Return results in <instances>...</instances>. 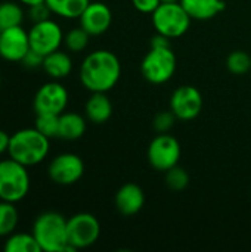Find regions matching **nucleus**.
<instances>
[{"label":"nucleus","mask_w":251,"mask_h":252,"mask_svg":"<svg viewBox=\"0 0 251 252\" xmlns=\"http://www.w3.org/2000/svg\"><path fill=\"white\" fill-rule=\"evenodd\" d=\"M121 63L115 53L109 50H95L89 53L80 65V81L89 92H109L118 83Z\"/></svg>","instance_id":"nucleus-1"},{"label":"nucleus","mask_w":251,"mask_h":252,"mask_svg":"<svg viewBox=\"0 0 251 252\" xmlns=\"http://www.w3.org/2000/svg\"><path fill=\"white\" fill-rule=\"evenodd\" d=\"M50 139L34 128H22L10 134L7 148L9 158L25 167L40 164L49 154Z\"/></svg>","instance_id":"nucleus-2"},{"label":"nucleus","mask_w":251,"mask_h":252,"mask_svg":"<svg viewBox=\"0 0 251 252\" xmlns=\"http://www.w3.org/2000/svg\"><path fill=\"white\" fill-rule=\"evenodd\" d=\"M68 220L55 211L40 214L33 224L34 235L41 251L44 252H74L68 244Z\"/></svg>","instance_id":"nucleus-3"},{"label":"nucleus","mask_w":251,"mask_h":252,"mask_svg":"<svg viewBox=\"0 0 251 252\" xmlns=\"http://www.w3.org/2000/svg\"><path fill=\"white\" fill-rule=\"evenodd\" d=\"M27 168L12 158L0 161V201L16 204L27 196L31 186Z\"/></svg>","instance_id":"nucleus-4"},{"label":"nucleus","mask_w":251,"mask_h":252,"mask_svg":"<svg viewBox=\"0 0 251 252\" xmlns=\"http://www.w3.org/2000/svg\"><path fill=\"white\" fill-rule=\"evenodd\" d=\"M152 25L157 32L172 38L182 37L191 25V16L183 9L180 1L161 3L152 13Z\"/></svg>","instance_id":"nucleus-5"},{"label":"nucleus","mask_w":251,"mask_h":252,"mask_svg":"<svg viewBox=\"0 0 251 252\" xmlns=\"http://www.w3.org/2000/svg\"><path fill=\"white\" fill-rule=\"evenodd\" d=\"M176 55L172 47H149L141 63L142 75L151 84L167 83L176 72Z\"/></svg>","instance_id":"nucleus-6"},{"label":"nucleus","mask_w":251,"mask_h":252,"mask_svg":"<svg viewBox=\"0 0 251 252\" xmlns=\"http://www.w3.org/2000/svg\"><path fill=\"white\" fill-rule=\"evenodd\" d=\"M180 154V143L175 136L158 133L148 146V162L154 170L166 173L179 164Z\"/></svg>","instance_id":"nucleus-7"},{"label":"nucleus","mask_w":251,"mask_h":252,"mask_svg":"<svg viewBox=\"0 0 251 252\" xmlns=\"http://www.w3.org/2000/svg\"><path fill=\"white\" fill-rule=\"evenodd\" d=\"M68 244L77 250H84L96 244L101 236V223L90 213H78L68 219Z\"/></svg>","instance_id":"nucleus-8"},{"label":"nucleus","mask_w":251,"mask_h":252,"mask_svg":"<svg viewBox=\"0 0 251 252\" xmlns=\"http://www.w3.org/2000/svg\"><path fill=\"white\" fill-rule=\"evenodd\" d=\"M84 174V162L83 159L75 154H59L55 157L49 167H47V176L49 179L61 186H71L77 183Z\"/></svg>","instance_id":"nucleus-9"},{"label":"nucleus","mask_w":251,"mask_h":252,"mask_svg":"<svg viewBox=\"0 0 251 252\" xmlns=\"http://www.w3.org/2000/svg\"><path fill=\"white\" fill-rule=\"evenodd\" d=\"M28 37L31 49L43 56L58 50L64 43V32L59 24L53 19L34 22V25L28 31Z\"/></svg>","instance_id":"nucleus-10"},{"label":"nucleus","mask_w":251,"mask_h":252,"mask_svg":"<svg viewBox=\"0 0 251 252\" xmlns=\"http://www.w3.org/2000/svg\"><path fill=\"white\" fill-rule=\"evenodd\" d=\"M68 105V92L67 89L58 81L44 83L34 96V111L36 114H56L61 115L65 112Z\"/></svg>","instance_id":"nucleus-11"},{"label":"nucleus","mask_w":251,"mask_h":252,"mask_svg":"<svg viewBox=\"0 0 251 252\" xmlns=\"http://www.w3.org/2000/svg\"><path fill=\"white\" fill-rule=\"evenodd\" d=\"M170 109L180 121H191L203 111V94L194 86L176 89L170 97Z\"/></svg>","instance_id":"nucleus-12"},{"label":"nucleus","mask_w":251,"mask_h":252,"mask_svg":"<svg viewBox=\"0 0 251 252\" xmlns=\"http://www.w3.org/2000/svg\"><path fill=\"white\" fill-rule=\"evenodd\" d=\"M31 49L28 31L21 25L1 30L0 32V56L9 62H21Z\"/></svg>","instance_id":"nucleus-13"},{"label":"nucleus","mask_w":251,"mask_h":252,"mask_svg":"<svg viewBox=\"0 0 251 252\" xmlns=\"http://www.w3.org/2000/svg\"><path fill=\"white\" fill-rule=\"evenodd\" d=\"M80 27L90 35H101L107 32L112 22L111 9L102 1H90L80 15Z\"/></svg>","instance_id":"nucleus-14"},{"label":"nucleus","mask_w":251,"mask_h":252,"mask_svg":"<svg viewBox=\"0 0 251 252\" xmlns=\"http://www.w3.org/2000/svg\"><path fill=\"white\" fill-rule=\"evenodd\" d=\"M114 204L120 214L126 217L135 216L145 205V192L136 183H126L117 190Z\"/></svg>","instance_id":"nucleus-15"},{"label":"nucleus","mask_w":251,"mask_h":252,"mask_svg":"<svg viewBox=\"0 0 251 252\" xmlns=\"http://www.w3.org/2000/svg\"><path fill=\"white\" fill-rule=\"evenodd\" d=\"M86 118L93 124H104L112 115V103L107 93L93 92L84 105Z\"/></svg>","instance_id":"nucleus-16"},{"label":"nucleus","mask_w":251,"mask_h":252,"mask_svg":"<svg viewBox=\"0 0 251 252\" xmlns=\"http://www.w3.org/2000/svg\"><path fill=\"white\" fill-rule=\"evenodd\" d=\"M191 19L209 21L225 10L226 3L223 0H179Z\"/></svg>","instance_id":"nucleus-17"},{"label":"nucleus","mask_w":251,"mask_h":252,"mask_svg":"<svg viewBox=\"0 0 251 252\" xmlns=\"http://www.w3.org/2000/svg\"><path fill=\"white\" fill-rule=\"evenodd\" d=\"M44 72L52 78V80H62L68 77L72 71V59L67 52L62 50H55L49 55L44 56L43 59V66Z\"/></svg>","instance_id":"nucleus-18"},{"label":"nucleus","mask_w":251,"mask_h":252,"mask_svg":"<svg viewBox=\"0 0 251 252\" xmlns=\"http://www.w3.org/2000/svg\"><path fill=\"white\" fill-rule=\"evenodd\" d=\"M86 131V118L77 112H62L59 115L58 137L64 140H77Z\"/></svg>","instance_id":"nucleus-19"},{"label":"nucleus","mask_w":251,"mask_h":252,"mask_svg":"<svg viewBox=\"0 0 251 252\" xmlns=\"http://www.w3.org/2000/svg\"><path fill=\"white\" fill-rule=\"evenodd\" d=\"M46 3L52 13L67 19H74L80 18L90 0H46Z\"/></svg>","instance_id":"nucleus-20"},{"label":"nucleus","mask_w":251,"mask_h":252,"mask_svg":"<svg viewBox=\"0 0 251 252\" xmlns=\"http://www.w3.org/2000/svg\"><path fill=\"white\" fill-rule=\"evenodd\" d=\"M4 252H41L40 245L37 244L33 233H12L7 236Z\"/></svg>","instance_id":"nucleus-21"},{"label":"nucleus","mask_w":251,"mask_h":252,"mask_svg":"<svg viewBox=\"0 0 251 252\" xmlns=\"http://www.w3.org/2000/svg\"><path fill=\"white\" fill-rule=\"evenodd\" d=\"M19 223V213L13 202L0 201V238L12 235Z\"/></svg>","instance_id":"nucleus-22"},{"label":"nucleus","mask_w":251,"mask_h":252,"mask_svg":"<svg viewBox=\"0 0 251 252\" xmlns=\"http://www.w3.org/2000/svg\"><path fill=\"white\" fill-rule=\"evenodd\" d=\"M24 21V10L15 1L0 3V30L21 25Z\"/></svg>","instance_id":"nucleus-23"},{"label":"nucleus","mask_w":251,"mask_h":252,"mask_svg":"<svg viewBox=\"0 0 251 252\" xmlns=\"http://www.w3.org/2000/svg\"><path fill=\"white\" fill-rule=\"evenodd\" d=\"M89 38H90V34H89L84 28L78 27V28L70 30V31L64 35V44H65V47H67L70 52L77 53V52H83V50L87 47Z\"/></svg>","instance_id":"nucleus-24"},{"label":"nucleus","mask_w":251,"mask_h":252,"mask_svg":"<svg viewBox=\"0 0 251 252\" xmlns=\"http://www.w3.org/2000/svg\"><path fill=\"white\" fill-rule=\"evenodd\" d=\"M226 68L235 75H244L251 69V56L244 50H234L226 58Z\"/></svg>","instance_id":"nucleus-25"},{"label":"nucleus","mask_w":251,"mask_h":252,"mask_svg":"<svg viewBox=\"0 0 251 252\" xmlns=\"http://www.w3.org/2000/svg\"><path fill=\"white\" fill-rule=\"evenodd\" d=\"M34 127L49 139L58 137L59 115H56V114H37Z\"/></svg>","instance_id":"nucleus-26"},{"label":"nucleus","mask_w":251,"mask_h":252,"mask_svg":"<svg viewBox=\"0 0 251 252\" xmlns=\"http://www.w3.org/2000/svg\"><path fill=\"white\" fill-rule=\"evenodd\" d=\"M166 185L172 190H183L189 185V174L185 168L175 165L166 171Z\"/></svg>","instance_id":"nucleus-27"},{"label":"nucleus","mask_w":251,"mask_h":252,"mask_svg":"<svg viewBox=\"0 0 251 252\" xmlns=\"http://www.w3.org/2000/svg\"><path fill=\"white\" fill-rule=\"evenodd\" d=\"M176 115L170 111H161L158 112L154 120H152V127L157 133H169L172 130V127L176 123Z\"/></svg>","instance_id":"nucleus-28"},{"label":"nucleus","mask_w":251,"mask_h":252,"mask_svg":"<svg viewBox=\"0 0 251 252\" xmlns=\"http://www.w3.org/2000/svg\"><path fill=\"white\" fill-rule=\"evenodd\" d=\"M50 15H52V10L46 1L28 6V16L33 22H41V21L50 19Z\"/></svg>","instance_id":"nucleus-29"},{"label":"nucleus","mask_w":251,"mask_h":252,"mask_svg":"<svg viewBox=\"0 0 251 252\" xmlns=\"http://www.w3.org/2000/svg\"><path fill=\"white\" fill-rule=\"evenodd\" d=\"M43 59H44L43 55H40L38 52L30 49V50L25 53V56L22 58L21 63H22L25 68H28V69H37V68H41V66H43Z\"/></svg>","instance_id":"nucleus-30"},{"label":"nucleus","mask_w":251,"mask_h":252,"mask_svg":"<svg viewBox=\"0 0 251 252\" xmlns=\"http://www.w3.org/2000/svg\"><path fill=\"white\" fill-rule=\"evenodd\" d=\"M132 4L136 10L151 15L161 4V0H132Z\"/></svg>","instance_id":"nucleus-31"},{"label":"nucleus","mask_w":251,"mask_h":252,"mask_svg":"<svg viewBox=\"0 0 251 252\" xmlns=\"http://www.w3.org/2000/svg\"><path fill=\"white\" fill-rule=\"evenodd\" d=\"M151 47H169L170 46V38L157 32L152 38H151Z\"/></svg>","instance_id":"nucleus-32"},{"label":"nucleus","mask_w":251,"mask_h":252,"mask_svg":"<svg viewBox=\"0 0 251 252\" xmlns=\"http://www.w3.org/2000/svg\"><path fill=\"white\" fill-rule=\"evenodd\" d=\"M9 142H10V136L4 130L0 128V155H3L4 152H7Z\"/></svg>","instance_id":"nucleus-33"},{"label":"nucleus","mask_w":251,"mask_h":252,"mask_svg":"<svg viewBox=\"0 0 251 252\" xmlns=\"http://www.w3.org/2000/svg\"><path fill=\"white\" fill-rule=\"evenodd\" d=\"M46 0H19V3L22 4H27V6H33V4H37V3H43Z\"/></svg>","instance_id":"nucleus-34"},{"label":"nucleus","mask_w":251,"mask_h":252,"mask_svg":"<svg viewBox=\"0 0 251 252\" xmlns=\"http://www.w3.org/2000/svg\"><path fill=\"white\" fill-rule=\"evenodd\" d=\"M166 1H179V0H161V3H166Z\"/></svg>","instance_id":"nucleus-35"},{"label":"nucleus","mask_w":251,"mask_h":252,"mask_svg":"<svg viewBox=\"0 0 251 252\" xmlns=\"http://www.w3.org/2000/svg\"><path fill=\"white\" fill-rule=\"evenodd\" d=\"M0 86H1V75H0Z\"/></svg>","instance_id":"nucleus-36"},{"label":"nucleus","mask_w":251,"mask_h":252,"mask_svg":"<svg viewBox=\"0 0 251 252\" xmlns=\"http://www.w3.org/2000/svg\"><path fill=\"white\" fill-rule=\"evenodd\" d=\"M0 32H1V30H0Z\"/></svg>","instance_id":"nucleus-37"}]
</instances>
